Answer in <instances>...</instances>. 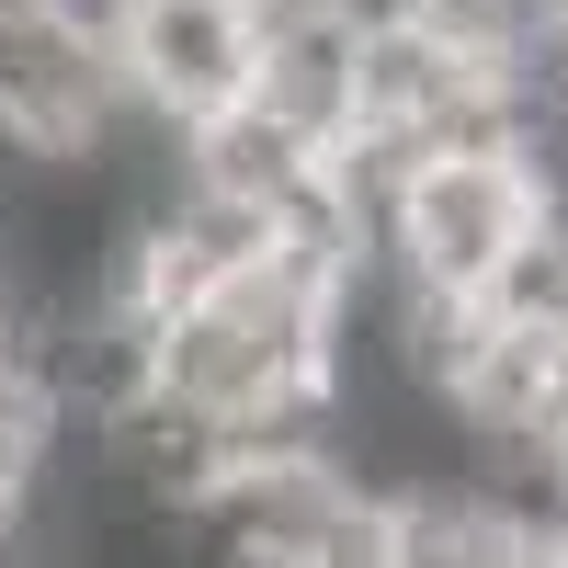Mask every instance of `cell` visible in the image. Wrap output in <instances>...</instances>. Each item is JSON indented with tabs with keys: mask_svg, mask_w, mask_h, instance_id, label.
Returning <instances> with one entry per match:
<instances>
[{
	"mask_svg": "<svg viewBox=\"0 0 568 568\" xmlns=\"http://www.w3.org/2000/svg\"><path fill=\"white\" fill-rule=\"evenodd\" d=\"M329 353H342V296L284 262H251L149 329V398L194 409L227 444L329 433Z\"/></svg>",
	"mask_w": 568,
	"mask_h": 568,
	"instance_id": "cell-1",
	"label": "cell"
},
{
	"mask_svg": "<svg viewBox=\"0 0 568 568\" xmlns=\"http://www.w3.org/2000/svg\"><path fill=\"white\" fill-rule=\"evenodd\" d=\"M353 69H364V23L342 0H262L251 114L273 136H296L307 160H342L353 149Z\"/></svg>",
	"mask_w": 568,
	"mask_h": 568,
	"instance_id": "cell-4",
	"label": "cell"
},
{
	"mask_svg": "<svg viewBox=\"0 0 568 568\" xmlns=\"http://www.w3.org/2000/svg\"><path fill=\"white\" fill-rule=\"evenodd\" d=\"M114 80L125 114L160 136H205L251 103V58H262V0H114Z\"/></svg>",
	"mask_w": 568,
	"mask_h": 568,
	"instance_id": "cell-3",
	"label": "cell"
},
{
	"mask_svg": "<svg viewBox=\"0 0 568 568\" xmlns=\"http://www.w3.org/2000/svg\"><path fill=\"white\" fill-rule=\"evenodd\" d=\"M546 455H568V342H546Z\"/></svg>",
	"mask_w": 568,
	"mask_h": 568,
	"instance_id": "cell-5",
	"label": "cell"
},
{
	"mask_svg": "<svg viewBox=\"0 0 568 568\" xmlns=\"http://www.w3.org/2000/svg\"><path fill=\"white\" fill-rule=\"evenodd\" d=\"M364 194H375V262L398 284H420V296H444V307H478L500 284V262L557 216L546 171L524 160V136H466V149L398 160Z\"/></svg>",
	"mask_w": 568,
	"mask_h": 568,
	"instance_id": "cell-2",
	"label": "cell"
}]
</instances>
